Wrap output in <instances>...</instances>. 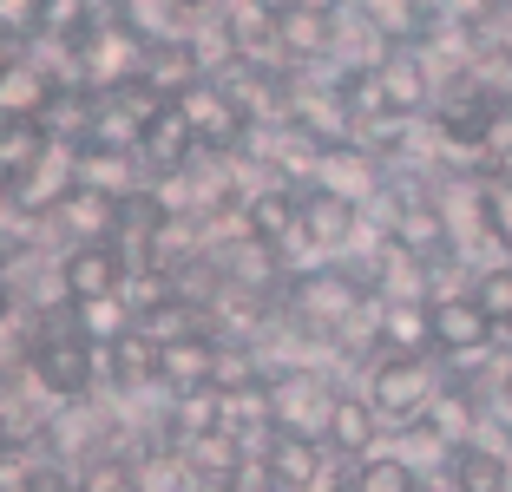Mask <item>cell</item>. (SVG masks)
Here are the masks:
<instances>
[{"label": "cell", "mask_w": 512, "mask_h": 492, "mask_svg": "<svg viewBox=\"0 0 512 492\" xmlns=\"http://www.w3.org/2000/svg\"><path fill=\"white\" fill-rule=\"evenodd\" d=\"M427 315H434V348H447V355H480V348L493 342V315L473 296H447Z\"/></svg>", "instance_id": "6da1fadb"}, {"label": "cell", "mask_w": 512, "mask_h": 492, "mask_svg": "<svg viewBox=\"0 0 512 492\" xmlns=\"http://www.w3.org/2000/svg\"><path fill=\"white\" fill-rule=\"evenodd\" d=\"M375 394H381V407H388V414H414V407L427 401V374L414 368V361H394V368H381Z\"/></svg>", "instance_id": "7a4b0ae2"}, {"label": "cell", "mask_w": 512, "mask_h": 492, "mask_svg": "<svg viewBox=\"0 0 512 492\" xmlns=\"http://www.w3.org/2000/svg\"><path fill=\"white\" fill-rule=\"evenodd\" d=\"M381 99L388 105H421L427 99V73L414 53H394L388 66H381Z\"/></svg>", "instance_id": "3957f363"}, {"label": "cell", "mask_w": 512, "mask_h": 492, "mask_svg": "<svg viewBox=\"0 0 512 492\" xmlns=\"http://www.w3.org/2000/svg\"><path fill=\"white\" fill-rule=\"evenodd\" d=\"M453 479H460L467 492H499V486H506V460L486 453V447H467L460 460H453Z\"/></svg>", "instance_id": "277c9868"}, {"label": "cell", "mask_w": 512, "mask_h": 492, "mask_svg": "<svg viewBox=\"0 0 512 492\" xmlns=\"http://www.w3.org/2000/svg\"><path fill=\"white\" fill-rule=\"evenodd\" d=\"M473 302H480V309L493 315V328H506V322H512V263L486 269V276H480V289H473Z\"/></svg>", "instance_id": "5b68a950"}, {"label": "cell", "mask_w": 512, "mask_h": 492, "mask_svg": "<svg viewBox=\"0 0 512 492\" xmlns=\"http://www.w3.org/2000/svg\"><path fill=\"white\" fill-rule=\"evenodd\" d=\"M440 14H447L460 33H480V27H493V20L506 14V0H440Z\"/></svg>", "instance_id": "8992f818"}, {"label": "cell", "mask_w": 512, "mask_h": 492, "mask_svg": "<svg viewBox=\"0 0 512 492\" xmlns=\"http://www.w3.org/2000/svg\"><path fill=\"white\" fill-rule=\"evenodd\" d=\"M368 20L388 33H414V20H421V0H362Z\"/></svg>", "instance_id": "52a82bcc"}, {"label": "cell", "mask_w": 512, "mask_h": 492, "mask_svg": "<svg viewBox=\"0 0 512 492\" xmlns=\"http://www.w3.org/2000/svg\"><path fill=\"white\" fill-rule=\"evenodd\" d=\"M362 492H414V479H407L401 460H375V466L362 473Z\"/></svg>", "instance_id": "ba28073f"}, {"label": "cell", "mask_w": 512, "mask_h": 492, "mask_svg": "<svg viewBox=\"0 0 512 492\" xmlns=\"http://www.w3.org/2000/svg\"><path fill=\"white\" fill-rule=\"evenodd\" d=\"M289 40H296V46H322V40H329V14H316V7L289 14Z\"/></svg>", "instance_id": "9c48e42d"}, {"label": "cell", "mask_w": 512, "mask_h": 492, "mask_svg": "<svg viewBox=\"0 0 512 492\" xmlns=\"http://www.w3.org/2000/svg\"><path fill=\"white\" fill-rule=\"evenodd\" d=\"M184 7H197V0H184Z\"/></svg>", "instance_id": "30bf717a"}, {"label": "cell", "mask_w": 512, "mask_h": 492, "mask_svg": "<svg viewBox=\"0 0 512 492\" xmlns=\"http://www.w3.org/2000/svg\"><path fill=\"white\" fill-rule=\"evenodd\" d=\"M506 335H512V322H506Z\"/></svg>", "instance_id": "8fae6325"}]
</instances>
